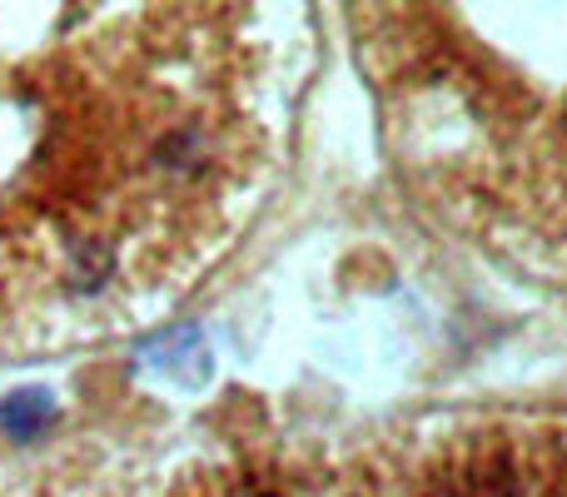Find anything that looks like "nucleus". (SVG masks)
Wrapping results in <instances>:
<instances>
[{"mask_svg": "<svg viewBox=\"0 0 567 497\" xmlns=\"http://www.w3.org/2000/svg\"><path fill=\"white\" fill-rule=\"evenodd\" d=\"M0 423H6L16 438H35L40 428L55 423V398H50L45 389H20L0 403Z\"/></svg>", "mask_w": 567, "mask_h": 497, "instance_id": "f257e3e1", "label": "nucleus"}]
</instances>
